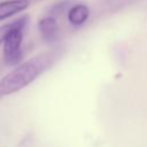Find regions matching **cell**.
Masks as SVG:
<instances>
[{"instance_id": "obj_6", "label": "cell", "mask_w": 147, "mask_h": 147, "mask_svg": "<svg viewBox=\"0 0 147 147\" xmlns=\"http://www.w3.org/2000/svg\"><path fill=\"white\" fill-rule=\"evenodd\" d=\"M29 21V16L28 15H23L22 17L15 20L14 22H10V23H7V24H3V25H0V45L3 44L6 37L8 36V33L16 26H20V28H25L26 23Z\"/></svg>"}, {"instance_id": "obj_5", "label": "cell", "mask_w": 147, "mask_h": 147, "mask_svg": "<svg viewBox=\"0 0 147 147\" xmlns=\"http://www.w3.org/2000/svg\"><path fill=\"white\" fill-rule=\"evenodd\" d=\"M90 17V8L84 3L74 5L68 11V21L72 26H82Z\"/></svg>"}, {"instance_id": "obj_2", "label": "cell", "mask_w": 147, "mask_h": 147, "mask_svg": "<svg viewBox=\"0 0 147 147\" xmlns=\"http://www.w3.org/2000/svg\"><path fill=\"white\" fill-rule=\"evenodd\" d=\"M23 40V28H14L3 41V59L8 65L17 64L22 59L21 45Z\"/></svg>"}, {"instance_id": "obj_1", "label": "cell", "mask_w": 147, "mask_h": 147, "mask_svg": "<svg viewBox=\"0 0 147 147\" xmlns=\"http://www.w3.org/2000/svg\"><path fill=\"white\" fill-rule=\"evenodd\" d=\"M54 55L55 54L53 52L38 54L18 64L9 74L3 76L0 79V98L13 94L36 80L52 65Z\"/></svg>"}, {"instance_id": "obj_4", "label": "cell", "mask_w": 147, "mask_h": 147, "mask_svg": "<svg viewBox=\"0 0 147 147\" xmlns=\"http://www.w3.org/2000/svg\"><path fill=\"white\" fill-rule=\"evenodd\" d=\"M38 30L46 42H54L59 36V24L52 16L42 17L38 22Z\"/></svg>"}, {"instance_id": "obj_3", "label": "cell", "mask_w": 147, "mask_h": 147, "mask_svg": "<svg viewBox=\"0 0 147 147\" xmlns=\"http://www.w3.org/2000/svg\"><path fill=\"white\" fill-rule=\"evenodd\" d=\"M30 0H3L0 1V21L9 18L29 8Z\"/></svg>"}]
</instances>
